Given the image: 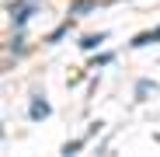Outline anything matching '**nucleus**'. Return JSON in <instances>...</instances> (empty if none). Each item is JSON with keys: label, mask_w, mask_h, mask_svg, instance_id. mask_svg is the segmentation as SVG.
<instances>
[{"label": "nucleus", "mask_w": 160, "mask_h": 157, "mask_svg": "<svg viewBox=\"0 0 160 157\" xmlns=\"http://www.w3.org/2000/svg\"><path fill=\"white\" fill-rule=\"evenodd\" d=\"M45 115H49V105L45 101H35L32 105V119H45Z\"/></svg>", "instance_id": "f257e3e1"}, {"label": "nucleus", "mask_w": 160, "mask_h": 157, "mask_svg": "<svg viewBox=\"0 0 160 157\" xmlns=\"http://www.w3.org/2000/svg\"><path fill=\"white\" fill-rule=\"evenodd\" d=\"M101 42H104V35H87L80 45H84V49H94V45H101Z\"/></svg>", "instance_id": "f03ea898"}, {"label": "nucleus", "mask_w": 160, "mask_h": 157, "mask_svg": "<svg viewBox=\"0 0 160 157\" xmlns=\"http://www.w3.org/2000/svg\"><path fill=\"white\" fill-rule=\"evenodd\" d=\"M94 7V0H77L73 4V14H84V11H91Z\"/></svg>", "instance_id": "7ed1b4c3"}]
</instances>
